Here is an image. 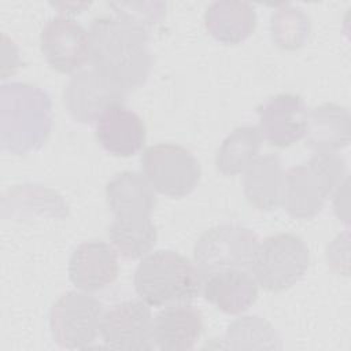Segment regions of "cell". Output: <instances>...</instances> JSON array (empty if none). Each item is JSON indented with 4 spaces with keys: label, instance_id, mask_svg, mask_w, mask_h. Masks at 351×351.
I'll list each match as a JSON object with an SVG mask.
<instances>
[{
    "label": "cell",
    "instance_id": "obj_1",
    "mask_svg": "<svg viewBox=\"0 0 351 351\" xmlns=\"http://www.w3.org/2000/svg\"><path fill=\"white\" fill-rule=\"evenodd\" d=\"M88 33V62L103 81L125 95L147 81L152 69L149 33L110 15L95 18Z\"/></svg>",
    "mask_w": 351,
    "mask_h": 351
},
{
    "label": "cell",
    "instance_id": "obj_2",
    "mask_svg": "<svg viewBox=\"0 0 351 351\" xmlns=\"http://www.w3.org/2000/svg\"><path fill=\"white\" fill-rule=\"evenodd\" d=\"M52 129V101L37 85L4 84L0 89V143L3 151L22 155L40 148Z\"/></svg>",
    "mask_w": 351,
    "mask_h": 351
},
{
    "label": "cell",
    "instance_id": "obj_3",
    "mask_svg": "<svg viewBox=\"0 0 351 351\" xmlns=\"http://www.w3.org/2000/svg\"><path fill=\"white\" fill-rule=\"evenodd\" d=\"M134 291L148 306L192 302L202 289V277L186 256L159 250L143 256L134 270Z\"/></svg>",
    "mask_w": 351,
    "mask_h": 351
},
{
    "label": "cell",
    "instance_id": "obj_4",
    "mask_svg": "<svg viewBox=\"0 0 351 351\" xmlns=\"http://www.w3.org/2000/svg\"><path fill=\"white\" fill-rule=\"evenodd\" d=\"M346 178V163L340 156L314 154L308 162L285 173L281 204L291 217L311 219Z\"/></svg>",
    "mask_w": 351,
    "mask_h": 351
},
{
    "label": "cell",
    "instance_id": "obj_5",
    "mask_svg": "<svg viewBox=\"0 0 351 351\" xmlns=\"http://www.w3.org/2000/svg\"><path fill=\"white\" fill-rule=\"evenodd\" d=\"M308 263V248L299 236L277 233L258 244L250 271L265 291L282 292L304 276Z\"/></svg>",
    "mask_w": 351,
    "mask_h": 351
},
{
    "label": "cell",
    "instance_id": "obj_6",
    "mask_svg": "<svg viewBox=\"0 0 351 351\" xmlns=\"http://www.w3.org/2000/svg\"><path fill=\"white\" fill-rule=\"evenodd\" d=\"M258 244V236L245 226L217 225L197 239L193 248V263L202 280L219 270H250Z\"/></svg>",
    "mask_w": 351,
    "mask_h": 351
},
{
    "label": "cell",
    "instance_id": "obj_7",
    "mask_svg": "<svg viewBox=\"0 0 351 351\" xmlns=\"http://www.w3.org/2000/svg\"><path fill=\"white\" fill-rule=\"evenodd\" d=\"M103 304L89 292L69 291L49 310L51 335L60 347H89L100 333Z\"/></svg>",
    "mask_w": 351,
    "mask_h": 351
},
{
    "label": "cell",
    "instance_id": "obj_8",
    "mask_svg": "<svg viewBox=\"0 0 351 351\" xmlns=\"http://www.w3.org/2000/svg\"><path fill=\"white\" fill-rule=\"evenodd\" d=\"M145 178L159 193L184 197L199 184L202 170L193 154L182 145L159 143L148 147L141 156Z\"/></svg>",
    "mask_w": 351,
    "mask_h": 351
},
{
    "label": "cell",
    "instance_id": "obj_9",
    "mask_svg": "<svg viewBox=\"0 0 351 351\" xmlns=\"http://www.w3.org/2000/svg\"><path fill=\"white\" fill-rule=\"evenodd\" d=\"M100 335L107 347L148 351L155 347L154 318L143 300H125L104 311Z\"/></svg>",
    "mask_w": 351,
    "mask_h": 351
},
{
    "label": "cell",
    "instance_id": "obj_10",
    "mask_svg": "<svg viewBox=\"0 0 351 351\" xmlns=\"http://www.w3.org/2000/svg\"><path fill=\"white\" fill-rule=\"evenodd\" d=\"M40 47L47 63L58 73L78 71L89 59V33L73 18H51L40 34Z\"/></svg>",
    "mask_w": 351,
    "mask_h": 351
},
{
    "label": "cell",
    "instance_id": "obj_11",
    "mask_svg": "<svg viewBox=\"0 0 351 351\" xmlns=\"http://www.w3.org/2000/svg\"><path fill=\"white\" fill-rule=\"evenodd\" d=\"M259 132L277 148H287L304 137L307 107L300 95L278 93L269 97L258 108Z\"/></svg>",
    "mask_w": 351,
    "mask_h": 351
},
{
    "label": "cell",
    "instance_id": "obj_12",
    "mask_svg": "<svg viewBox=\"0 0 351 351\" xmlns=\"http://www.w3.org/2000/svg\"><path fill=\"white\" fill-rule=\"evenodd\" d=\"M125 97V93L108 85L92 69L77 71L63 92L69 114L81 123L96 122L108 106L123 103Z\"/></svg>",
    "mask_w": 351,
    "mask_h": 351
},
{
    "label": "cell",
    "instance_id": "obj_13",
    "mask_svg": "<svg viewBox=\"0 0 351 351\" xmlns=\"http://www.w3.org/2000/svg\"><path fill=\"white\" fill-rule=\"evenodd\" d=\"M118 276V252L104 241H85L69 259V277L75 288L97 292L111 285Z\"/></svg>",
    "mask_w": 351,
    "mask_h": 351
},
{
    "label": "cell",
    "instance_id": "obj_14",
    "mask_svg": "<svg viewBox=\"0 0 351 351\" xmlns=\"http://www.w3.org/2000/svg\"><path fill=\"white\" fill-rule=\"evenodd\" d=\"M147 129L144 121L123 103L108 106L96 121V138L108 154L129 158L143 149Z\"/></svg>",
    "mask_w": 351,
    "mask_h": 351
},
{
    "label": "cell",
    "instance_id": "obj_15",
    "mask_svg": "<svg viewBox=\"0 0 351 351\" xmlns=\"http://www.w3.org/2000/svg\"><path fill=\"white\" fill-rule=\"evenodd\" d=\"M107 204L119 221L149 219L156 206V193L145 176L137 171H122L106 185Z\"/></svg>",
    "mask_w": 351,
    "mask_h": 351
},
{
    "label": "cell",
    "instance_id": "obj_16",
    "mask_svg": "<svg viewBox=\"0 0 351 351\" xmlns=\"http://www.w3.org/2000/svg\"><path fill=\"white\" fill-rule=\"evenodd\" d=\"M259 285L245 269H226L211 273L202 280L204 299L225 314H241L258 298Z\"/></svg>",
    "mask_w": 351,
    "mask_h": 351
},
{
    "label": "cell",
    "instance_id": "obj_17",
    "mask_svg": "<svg viewBox=\"0 0 351 351\" xmlns=\"http://www.w3.org/2000/svg\"><path fill=\"white\" fill-rule=\"evenodd\" d=\"M203 332V315L189 303L169 304L154 318L155 346L163 351L192 350Z\"/></svg>",
    "mask_w": 351,
    "mask_h": 351
},
{
    "label": "cell",
    "instance_id": "obj_18",
    "mask_svg": "<svg viewBox=\"0 0 351 351\" xmlns=\"http://www.w3.org/2000/svg\"><path fill=\"white\" fill-rule=\"evenodd\" d=\"M351 118L346 107L324 103L307 112L306 144L318 155H337L350 144Z\"/></svg>",
    "mask_w": 351,
    "mask_h": 351
},
{
    "label": "cell",
    "instance_id": "obj_19",
    "mask_svg": "<svg viewBox=\"0 0 351 351\" xmlns=\"http://www.w3.org/2000/svg\"><path fill=\"white\" fill-rule=\"evenodd\" d=\"M285 173L277 155L256 156L243 176V192L251 206L271 211L281 204Z\"/></svg>",
    "mask_w": 351,
    "mask_h": 351
},
{
    "label": "cell",
    "instance_id": "obj_20",
    "mask_svg": "<svg viewBox=\"0 0 351 351\" xmlns=\"http://www.w3.org/2000/svg\"><path fill=\"white\" fill-rule=\"evenodd\" d=\"M256 21L255 8L247 1H214L204 14V26L208 34L228 45L245 41L254 33Z\"/></svg>",
    "mask_w": 351,
    "mask_h": 351
},
{
    "label": "cell",
    "instance_id": "obj_21",
    "mask_svg": "<svg viewBox=\"0 0 351 351\" xmlns=\"http://www.w3.org/2000/svg\"><path fill=\"white\" fill-rule=\"evenodd\" d=\"M262 134L256 126L243 125L236 128L222 141L215 155L217 170L223 176H234L258 156Z\"/></svg>",
    "mask_w": 351,
    "mask_h": 351
},
{
    "label": "cell",
    "instance_id": "obj_22",
    "mask_svg": "<svg viewBox=\"0 0 351 351\" xmlns=\"http://www.w3.org/2000/svg\"><path fill=\"white\" fill-rule=\"evenodd\" d=\"M229 350H280L281 339L273 325L258 315L240 317L233 321L225 335Z\"/></svg>",
    "mask_w": 351,
    "mask_h": 351
},
{
    "label": "cell",
    "instance_id": "obj_23",
    "mask_svg": "<svg viewBox=\"0 0 351 351\" xmlns=\"http://www.w3.org/2000/svg\"><path fill=\"white\" fill-rule=\"evenodd\" d=\"M108 239L123 258L138 259L154 248L158 232L151 218L144 221L114 219L108 228Z\"/></svg>",
    "mask_w": 351,
    "mask_h": 351
},
{
    "label": "cell",
    "instance_id": "obj_24",
    "mask_svg": "<svg viewBox=\"0 0 351 351\" xmlns=\"http://www.w3.org/2000/svg\"><path fill=\"white\" fill-rule=\"evenodd\" d=\"M273 41L284 49L300 48L308 38L310 19L302 8L282 4L270 19Z\"/></svg>",
    "mask_w": 351,
    "mask_h": 351
},
{
    "label": "cell",
    "instance_id": "obj_25",
    "mask_svg": "<svg viewBox=\"0 0 351 351\" xmlns=\"http://www.w3.org/2000/svg\"><path fill=\"white\" fill-rule=\"evenodd\" d=\"M108 5L117 18L147 33L163 19L166 11V4L162 1H111Z\"/></svg>",
    "mask_w": 351,
    "mask_h": 351
},
{
    "label": "cell",
    "instance_id": "obj_26",
    "mask_svg": "<svg viewBox=\"0 0 351 351\" xmlns=\"http://www.w3.org/2000/svg\"><path fill=\"white\" fill-rule=\"evenodd\" d=\"M53 7L59 8L60 14H78L84 11L86 7L90 5V3H53Z\"/></svg>",
    "mask_w": 351,
    "mask_h": 351
}]
</instances>
